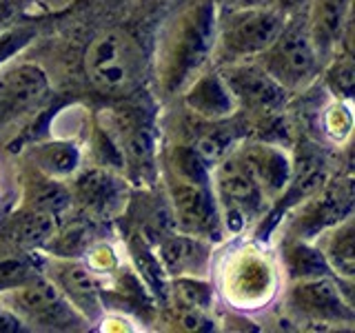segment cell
I'll return each mask as SVG.
<instances>
[{"label":"cell","mask_w":355,"mask_h":333,"mask_svg":"<svg viewBox=\"0 0 355 333\" xmlns=\"http://www.w3.org/2000/svg\"><path fill=\"white\" fill-rule=\"evenodd\" d=\"M218 5L198 0L166 22L155 49V85L162 98L180 96L193 78L214 65Z\"/></svg>","instance_id":"obj_1"},{"label":"cell","mask_w":355,"mask_h":333,"mask_svg":"<svg viewBox=\"0 0 355 333\" xmlns=\"http://www.w3.org/2000/svg\"><path fill=\"white\" fill-rule=\"evenodd\" d=\"M211 282L231 309L258 311L280 291V264L258 244H242L214 260Z\"/></svg>","instance_id":"obj_2"},{"label":"cell","mask_w":355,"mask_h":333,"mask_svg":"<svg viewBox=\"0 0 355 333\" xmlns=\"http://www.w3.org/2000/svg\"><path fill=\"white\" fill-rule=\"evenodd\" d=\"M120 151L122 173L129 182L153 185L158 176V125L149 100H127L98 116Z\"/></svg>","instance_id":"obj_3"},{"label":"cell","mask_w":355,"mask_h":333,"mask_svg":"<svg viewBox=\"0 0 355 333\" xmlns=\"http://www.w3.org/2000/svg\"><path fill=\"white\" fill-rule=\"evenodd\" d=\"M211 191L216 196L227 238L253 231L271 207V200L236 153V147L211 169Z\"/></svg>","instance_id":"obj_4"},{"label":"cell","mask_w":355,"mask_h":333,"mask_svg":"<svg viewBox=\"0 0 355 333\" xmlns=\"http://www.w3.org/2000/svg\"><path fill=\"white\" fill-rule=\"evenodd\" d=\"M253 60H258L262 69L291 96L306 92L324 67L311 38L306 9L288 14L275 40Z\"/></svg>","instance_id":"obj_5"},{"label":"cell","mask_w":355,"mask_h":333,"mask_svg":"<svg viewBox=\"0 0 355 333\" xmlns=\"http://www.w3.org/2000/svg\"><path fill=\"white\" fill-rule=\"evenodd\" d=\"M286 14L275 5H233L218 11L214 65L253 60L280 33Z\"/></svg>","instance_id":"obj_6"},{"label":"cell","mask_w":355,"mask_h":333,"mask_svg":"<svg viewBox=\"0 0 355 333\" xmlns=\"http://www.w3.org/2000/svg\"><path fill=\"white\" fill-rule=\"evenodd\" d=\"M284 307L295 325H311L313 331H351L355 325L351 284L336 275L286 282Z\"/></svg>","instance_id":"obj_7"},{"label":"cell","mask_w":355,"mask_h":333,"mask_svg":"<svg viewBox=\"0 0 355 333\" xmlns=\"http://www.w3.org/2000/svg\"><path fill=\"white\" fill-rule=\"evenodd\" d=\"M83 65L89 83L98 92L127 96L142 80L144 51L131 33L122 29H105L89 42Z\"/></svg>","instance_id":"obj_8"},{"label":"cell","mask_w":355,"mask_h":333,"mask_svg":"<svg viewBox=\"0 0 355 333\" xmlns=\"http://www.w3.org/2000/svg\"><path fill=\"white\" fill-rule=\"evenodd\" d=\"M0 305H5L27 331L89 329V322L67 302L64 296L44 273H38L29 282L0 293Z\"/></svg>","instance_id":"obj_9"},{"label":"cell","mask_w":355,"mask_h":333,"mask_svg":"<svg viewBox=\"0 0 355 333\" xmlns=\"http://www.w3.org/2000/svg\"><path fill=\"white\" fill-rule=\"evenodd\" d=\"M353 214V182L351 178L331 176L313 196L288 211L284 225L286 238L313 242L322 231Z\"/></svg>","instance_id":"obj_10"},{"label":"cell","mask_w":355,"mask_h":333,"mask_svg":"<svg viewBox=\"0 0 355 333\" xmlns=\"http://www.w3.org/2000/svg\"><path fill=\"white\" fill-rule=\"evenodd\" d=\"M216 67L225 78L238 111L260 118L262 122L277 118V114H282L291 100V94L273 80L258 60H240Z\"/></svg>","instance_id":"obj_11"},{"label":"cell","mask_w":355,"mask_h":333,"mask_svg":"<svg viewBox=\"0 0 355 333\" xmlns=\"http://www.w3.org/2000/svg\"><path fill=\"white\" fill-rule=\"evenodd\" d=\"M40 269L53 282V287L64 296L78 314L89 325H98L105 316L103 293L107 289V278L85 262V258H64V255L40 253Z\"/></svg>","instance_id":"obj_12"},{"label":"cell","mask_w":355,"mask_h":333,"mask_svg":"<svg viewBox=\"0 0 355 333\" xmlns=\"http://www.w3.org/2000/svg\"><path fill=\"white\" fill-rule=\"evenodd\" d=\"M71 207L92 220L118 218L129 203V180L125 173L92 164L80 166L69 180Z\"/></svg>","instance_id":"obj_13"},{"label":"cell","mask_w":355,"mask_h":333,"mask_svg":"<svg viewBox=\"0 0 355 333\" xmlns=\"http://www.w3.org/2000/svg\"><path fill=\"white\" fill-rule=\"evenodd\" d=\"M51 96L47 71L36 62H0V129L42 109Z\"/></svg>","instance_id":"obj_14"},{"label":"cell","mask_w":355,"mask_h":333,"mask_svg":"<svg viewBox=\"0 0 355 333\" xmlns=\"http://www.w3.org/2000/svg\"><path fill=\"white\" fill-rule=\"evenodd\" d=\"M164 180H166L171 218L178 231L207 238L214 244H220L227 238L225 229H222L216 196L211 191V182L209 185L189 182L171 176H164Z\"/></svg>","instance_id":"obj_15"},{"label":"cell","mask_w":355,"mask_h":333,"mask_svg":"<svg viewBox=\"0 0 355 333\" xmlns=\"http://www.w3.org/2000/svg\"><path fill=\"white\" fill-rule=\"evenodd\" d=\"M153 251L166 280L169 278H211L216 260V244L207 238L175 229L160 236Z\"/></svg>","instance_id":"obj_16"},{"label":"cell","mask_w":355,"mask_h":333,"mask_svg":"<svg viewBox=\"0 0 355 333\" xmlns=\"http://www.w3.org/2000/svg\"><path fill=\"white\" fill-rule=\"evenodd\" d=\"M236 153L249 166V171L273 205V200L284 191L288 178H291L293 155L284 149V144L260 138L240 140L236 144Z\"/></svg>","instance_id":"obj_17"},{"label":"cell","mask_w":355,"mask_h":333,"mask_svg":"<svg viewBox=\"0 0 355 333\" xmlns=\"http://www.w3.org/2000/svg\"><path fill=\"white\" fill-rule=\"evenodd\" d=\"M182 105L205 122H225L238 111L229 87L216 65H209L182 89Z\"/></svg>","instance_id":"obj_18"},{"label":"cell","mask_w":355,"mask_h":333,"mask_svg":"<svg viewBox=\"0 0 355 333\" xmlns=\"http://www.w3.org/2000/svg\"><path fill=\"white\" fill-rule=\"evenodd\" d=\"M306 20L320 60L327 62L353 25V0H311Z\"/></svg>","instance_id":"obj_19"},{"label":"cell","mask_w":355,"mask_h":333,"mask_svg":"<svg viewBox=\"0 0 355 333\" xmlns=\"http://www.w3.org/2000/svg\"><path fill=\"white\" fill-rule=\"evenodd\" d=\"M22 158L27 160V166L38 173L67 182L83 166V147L71 138L51 136L47 140L31 142Z\"/></svg>","instance_id":"obj_20"},{"label":"cell","mask_w":355,"mask_h":333,"mask_svg":"<svg viewBox=\"0 0 355 333\" xmlns=\"http://www.w3.org/2000/svg\"><path fill=\"white\" fill-rule=\"evenodd\" d=\"M60 218L31 209H18L3 227V238L11 249L40 253L58 229Z\"/></svg>","instance_id":"obj_21"},{"label":"cell","mask_w":355,"mask_h":333,"mask_svg":"<svg viewBox=\"0 0 355 333\" xmlns=\"http://www.w3.org/2000/svg\"><path fill=\"white\" fill-rule=\"evenodd\" d=\"M329 264L331 273L342 282H353L355 275V222L353 214L322 231L313 240Z\"/></svg>","instance_id":"obj_22"},{"label":"cell","mask_w":355,"mask_h":333,"mask_svg":"<svg viewBox=\"0 0 355 333\" xmlns=\"http://www.w3.org/2000/svg\"><path fill=\"white\" fill-rule=\"evenodd\" d=\"M20 209L40 211L60 218L67 209H71V196L67 182L53 180L38 173L36 169H29L20 176Z\"/></svg>","instance_id":"obj_23"},{"label":"cell","mask_w":355,"mask_h":333,"mask_svg":"<svg viewBox=\"0 0 355 333\" xmlns=\"http://www.w3.org/2000/svg\"><path fill=\"white\" fill-rule=\"evenodd\" d=\"M277 264H280V273H284L286 282L318 275H333L324 255L315 247V242L311 240L284 236L280 251H277Z\"/></svg>","instance_id":"obj_24"},{"label":"cell","mask_w":355,"mask_h":333,"mask_svg":"<svg viewBox=\"0 0 355 333\" xmlns=\"http://www.w3.org/2000/svg\"><path fill=\"white\" fill-rule=\"evenodd\" d=\"M164 176L180 178L189 182H211V166L202 160V155L196 151L191 142L175 144L164 158Z\"/></svg>","instance_id":"obj_25"},{"label":"cell","mask_w":355,"mask_h":333,"mask_svg":"<svg viewBox=\"0 0 355 333\" xmlns=\"http://www.w3.org/2000/svg\"><path fill=\"white\" fill-rule=\"evenodd\" d=\"M164 298L178 305L214 311L216 287L211 278H169Z\"/></svg>","instance_id":"obj_26"},{"label":"cell","mask_w":355,"mask_h":333,"mask_svg":"<svg viewBox=\"0 0 355 333\" xmlns=\"http://www.w3.org/2000/svg\"><path fill=\"white\" fill-rule=\"evenodd\" d=\"M160 325H164V329H171V331L200 333V331H216L218 320L214 316V311L178 305V302H171V300H166L162 316H160Z\"/></svg>","instance_id":"obj_27"},{"label":"cell","mask_w":355,"mask_h":333,"mask_svg":"<svg viewBox=\"0 0 355 333\" xmlns=\"http://www.w3.org/2000/svg\"><path fill=\"white\" fill-rule=\"evenodd\" d=\"M38 273H42L40 253H27L16 249L3 253L0 255V293L29 282Z\"/></svg>","instance_id":"obj_28"},{"label":"cell","mask_w":355,"mask_h":333,"mask_svg":"<svg viewBox=\"0 0 355 333\" xmlns=\"http://www.w3.org/2000/svg\"><path fill=\"white\" fill-rule=\"evenodd\" d=\"M322 133L333 144H344L351 136L353 129V111L349 100H336L331 98V103L322 109Z\"/></svg>","instance_id":"obj_29"},{"label":"cell","mask_w":355,"mask_h":333,"mask_svg":"<svg viewBox=\"0 0 355 333\" xmlns=\"http://www.w3.org/2000/svg\"><path fill=\"white\" fill-rule=\"evenodd\" d=\"M25 3L27 0H0V38L9 33V29L18 22L27 7Z\"/></svg>","instance_id":"obj_30"},{"label":"cell","mask_w":355,"mask_h":333,"mask_svg":"<svg viewBox=\"0 0 355 333\" xmlns=\"http://www.w3.org/2000/svg\"><path fill=\"white\" fill-rule=\"evenodd\" d=\"M18 331H27V329L5 305H0V333H18Z\"/></svg>","instance_id":"obj_31"},{"label":"cell","mask_w":355,"mask_h":333,"mask_svg":"<svg viewBox=\"0 0 355 333\" xmlns=\"http://www.w3.org/2000/svg\"><path fill=\"white\" fill-rule=\"evenodd\" d=\"M309 3H311V0H275L273 5L277 9H282L284 14L288 16V14H293V11H297V9H306Z\"/></svg>","instance_id":"obj_32"},{"label":"cell","mask_w":355,"mask_h":333,"mask_svg":"<svg viewBox=\"0 0 355 333\" xmlns=\"http://www.w3.org/2000/svg\"><path fill=\"white\" fill-rule=\"evenodd\" d=\"M275 0H233V5H273Z\"/></svg>","instance_id":"obj_33"},{"label":"cell","mask_w":355,"mask_h":333,"mask_svg":"<svg viewBox=\"0 0 355 333\" xmlns=\"http://www.w3.org/2000/svg\"><path fill=\"white\" fill-rule=\"evenodd\" d=\"M47 3H58V0H47Z\"/></svg>","instance_id":"obj_34"}]
</instances>
